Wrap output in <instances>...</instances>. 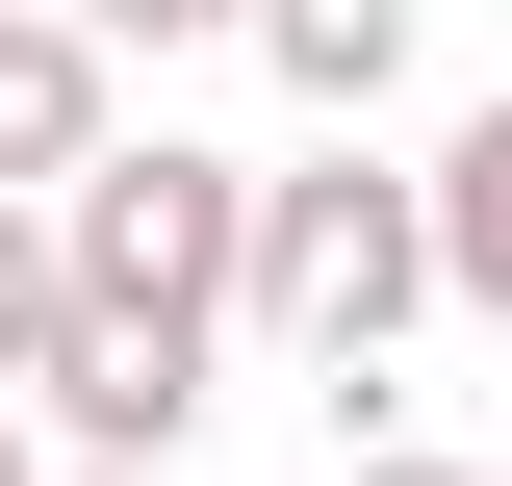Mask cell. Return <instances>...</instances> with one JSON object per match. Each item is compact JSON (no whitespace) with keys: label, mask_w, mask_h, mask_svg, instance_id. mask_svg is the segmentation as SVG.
<instances>
[{"label":"cell","mask_w":512,"mask_h":486,"mask_svg":"<svg viewBox=\"0 0 512 486\" xmlns=\"http://www.w3.org/2000/svg\"><path fill=\"white\" fill-rule=\"evenodd\" d=\"M410 307H436V180H384L359 128L256 180V282H231V333H282V359L333 384V435H384V333H410Z\"/></svg>","instance_id":"1"},{"label":"cell","mask_w":512,"mask_h":486,"mask_svg":"<svg viewBox=\"0 0 512 486\" xmlns=\"http://www.w3.org/2000/svg\"><path fill=\"white\" fill-rule=\"evenodd\" d=\"M52 256L103 333H205L231 359V282H256V154H180V128H103L52 180Z\"/></svg>","instance_id":"2"},{"label":"cell","mask_w":512,"mask_h":486,"mask_svg":"<svg viewBox=\"0 0 512 486\" xmlns=\"http://www.w3.org/2000/svg\"><path fill=\"white\" fill-rule=\"evenodd\" d=\"M77 154H103V26H77V0H0V180L52 205Z\"/></svg>","instance_id":"3"},{"label":"cell","mask_w":512,"mask_h":486,"mask_svg":"<svg viewBox=\"0 0 512 486\" xmlns=\"http://www.w3.org/2000/svg\"><path fill=\"white\" fill-rule=\"evenodd\" d=\"M256 77H282V103H333V128H359L384 77H410V0H256Z\"/></svg>","instance_id":"4"},{"label":"cell","mask_w":512,"mask_h":486,"mask_svg":"<svg viewBox=\"0 0 512 486\" xmlns=\"http://www.w3.org/2000/svg\"><path fill=\"white\" fill-rule=\"evenodd\" d=\"M436 307H512V103L436 128Z\"/></svg>","instance_id":"5"},{"label":"cell","mask_w":512,"mask_h":486,"mask_svg":"<svg viewBox=\"0 0 512 486\" xmlns=\"http://www.w3.org/2000/svg\"><path fill=\"white\" fill-rule=\"evenodd\" d=\"M52 333H77V256H52V205L0 180V384H52Z\"/></svg>","instance_id":"6"},{"label":"cell","mask_w":512,"mask_h":486,"mask_svg":"<svg viewBox=\"0 0 512 486\" xmlns=\"http://www.w3.org/2000/svg\"><path fill=\"white\" fill-rule=\"evenodd\" d=\"M103 52H205V26H256V0H77Z\"/></svg>","instance_id":"7"},{"label":"cell","mask_w":512,"mask_h":486,"mask_svg":"<svg viewBox=\"0 0 512 486\" xmlns=\"http://www.w3.org/2000/svg\"><path fill=\"white\" fill-rule=\"evenodd\" d=\"M333 486H487V461H436V435H333Z\"/></svg>","instance_id":"8"},{"label":"cell","mask_w":512,"mask_h":486,"mask_svg":"<svg viewBox=\"0 0 512 486\" xmlns=\"http://www.w3.org/2000/svg\"><path fill=\"white\" fill-rule=\"evenodd\" d=\"M0 486H52V410H26V384H0Z\"/></svg>","instance_id":"9"},{"label":"cell","mask_w":512,"mask_h":486,"mask_svg":"<svg viewBox=\"0 0 512 486\" xmlns=\"http://www.w3.org/2000/svg\"><path fill=\"white\" fill-rule=\"evenodd\" d=\"M52 486H180V461H77V435H52Z\"/></svg>","instance_id":"10"},{"label":"cell","mask_w":512,"mask_h":486,"mask_svg":"<svg viewBox=\"0 0 512 486\" xmlns=\"http://www.w3.org/2000/svg\"><path fill=\"white\" fill-rule=\"evenodd\" d=\"M487 486H512V435H487Z\"/></svg>","instance_id":"11"}]
</instances>
